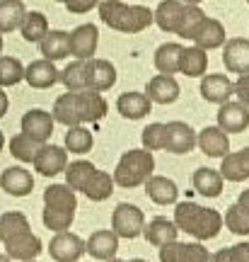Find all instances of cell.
<instances>
[{
	"label": "cell",
	"instance_id": "obj_36",
	"mask_svg": "<svg viewBox=\"0 0 249 262\" xmlns=\"http://www.w3.org/2000/svg\"><path fill=\"white\" fill-rule=\"evenodd\" d=\"M92 146H94V136L85 124H80V126H68V131H65V150L83 156L87 150H92Z\"/></svg>",
	"mask_w": 249,
	"mask_h": 262
},
{
	"label": "cell",
	"instance_id": "obj_20",
	"mask_svg": "<svg viewBox=\"0 0 249 262\" xmlns=\"http://www.w3.org/2000/svg\"><path fill=\"white\" fill-rule=\"evenodd\" d=\"M54 117L44 110H29L22 117V131L32 139H37L39 143H48L51 134H54Z\"/></svg>",
	"mask_w": 249,
	"mask_h": 262
},
{
	"label": "cell",
	"instance_id": "obj_16",
	"mask_svg": "<svg viewBox=\"0 0 249 262\" xmlns=\"http://www.w3.org/2000/svg\"><path fill=\"white\" fill-rule=\"evenodd\" d=\"M85 253H90V257L102 260V262L116 257V253H119V235L114 233L111 228L94 231V233L85 241Z\"/></svg>",
	"mask_w": 249,
	"mask_h": 262
},
{
	"label": "cell",
	"instance_id": "obj_22",
	"mask_svg": "<svg viewBox=\"0 0 249 262\" xmlns=\"http://www.w3.org/2000/svg\"><path fill=\"white\" fill-rule=\"evenodd\" d=\"M196 146L208 156V158H225L230 153V139L228 134L218 126H206V129L196 136Z\"/></svg>",
	"mask_w": 249,
	"mask_h": 262
},
{
	"label": "cell",
	"instance_id": "obj_45",
	"mask_svg": "<svg viewBox=\"0 0 249 262\" xmlns=\"http://www.w3.org/2000/svg\"><path fill=\"white\" fill-rule=\"evenodd\" d=\"M235 95H237L240 104H244V107L249 110V73L240 75V78L235 80Z\"/></svg>",
	"mask_w": 249,
	"mask_h": 262
},
{
	"label": "cell",
	"instance_id": "obj_26",
	"mask_svg": "<svg viewBox=\"0 0 249 262\" xmlns=\"http://www.w3.org/2000/svg\"><path fill=\"white\" fill-rule=\"evenodd\" d=\"M116 110L123 119H131V122H138L143 117H148L150 110H153V102L148 100L145 93H123L119 95L116 100Z\"/></svg>",
	"mask_w": 249,
	"mask_h": 262
},
{
	"label": "cell",
	"instance_id": "obj_3",
	"mask_svg": "<svg viewBox=\"0 0 249 262\" xmlns=\"http://www.w3.org/2000/svg\"><path fill=\"white\" fill-rule=\"evenodd\" d=\"M65 185L73 192H83L90 202H104L114 194V178L90 160H73L65 168Z\"/></svg>",
	"mask_w": 249,
	"mask_h": 262
},
{
	"label": "cell",
	"instance_id": "obj_38",
	"mask_svg": "<svg viewBox=\"0 0 249 262\" xmlns=\"http://www.w3.org/2000/svg\"><path fill=\"white\" fill-rule=\"evenodd\" d=\"M222 226L230 228L235 235H249V206L235 202L228 206V211L222 216Z\"/></svg>",
	"mask_w": 249,
	"mask_h": 262
},
{
	"label": "cell",
	"instance_id": "obj_11",
	"mask_svg": "<svg viewBox=\"0 0 249 262\" xmlns=\"http://www.w3.org/2000/svg\"><path fill=\"white\" fill-rule=\"evenodd\" d=\"M116 83V68L107 58H90L85 61V88L104 93Z\"/></svg>",
	"mask_w": 249,
	"mask_h": 262
},
{
	"label": "cell",
	"instance_id": "obj_47",
	"mask_svg": "<svg viewBox=\"0 0 249 262\" xmlns=\"http://www.w3.org/2000/svg\"><path fill=\"white\" fill-rule=\"evenodd\" d=\"M237 202H240V204H244V206H249V189H244V192H242Z\"/></svg>",
	"mask_w": 249,
	"mask_h": 262
},
{
	"label": "cell",
	"instance_id": "obj_24",
	"mask_svg": "<svg viewBox=\"0 0 249 262\" xmlns=\"http://www.w3.org/2000/svg\"><path fill=\"white\" fill-rule=\"evenodd\" d=\"M145 194L150 196V202H155L160 206L177 204L179 199V187L175 180L165 178V175H150L145 182Z\"/></svg>",
	"mask_w": 249,
	"mask_h": 262
},
{
	"label": "cell",
	"instance_id": "obj_2",
	"mask_svg": "<svg viewBox=\"0 0 249 262\" xmlns=\"http://www.w3.org/2000/svg\"><path fill=\"white\" fill-rule=\"evenodd\" d=\"M109 110L107 100L97 90H78V93H63L54 104V122L63 126H80L87 122H99Z\"/></svg>",
	"mask_w": 249,
	"mask_h": 262
},
{
	"label": "cell",
	"instance_id": "obj_25",
	"mask_svg": "<svg viewBox=\"0 0 249 262\" xmlns=\"http://www.w3.org/2000/svg\"><path fill=\"white\" fill-rule=\"evenodd\" d=\"M191 41H194L198 49H203V51L218 49V47H222V44H225V27H222L218 19L203 17V22L196 27Z\"/></svg>",
	"mask_w": 249,
	"mask_h": 262
},
{
	"label": "cell",
	"instance_id": "obj_18",
	"mask_svg": "<svg viewBox=\"0 0 249 262\" xmlns=\"http://www.w3.org/2000/svg\"><path fill=\"white\" fill-rule=\"evenodd\" d=\"M196 148V131L189 126L186 122H169L167 124V143L165 150L175 153V156H182V153H189V150Z\"/></svg>",
	"mask_w": 249,
	"mask_h": 262
},
{
	"label": "cell",
	"instance_id": "obj_6",
	"mask_svg": "<svg viewBox=\"0 0 249 262\" xmlns=\"http://www.w3.org/2000/svg\"><path fill=\"white\" fill-rule=\"evenodd\" d=\"M75 209H78V196L68 185H51L44 189L41 221L48 231H54V233L68 231L75 221Z\"/></svg>",
	"mask_w": 249,
	"mask_h": 262
},
{
	"label": "cell",
	"instance_id": "obj_34",
	"mask_svg": "<svg viewBox=\"0 0 249 262\" xmlns=\"http://www.w3.org/2000/svg\"><path fill=\"white\" fill-rule=\"evenodd\" d=\"M194 189L201 196H220L222 192V175L213 168H198L194 172Z\"/></svg>",
	"mask_w": 249,
	"mask_h": 262
},
{
	"label": "cell",
	"instance_id": "obj_19",
	"mask_svg": "<svg viewBox=\"0 0 249 262\" xmlns=\"http://www.w3.org/2000/svg\"><path fill=\"white\" fill-rule=\"evenodd\" d=\"M0 187L12 196H27L29 192L34 189V178H32V172H29L27 168L10 165V168H5L3 175H0Z\"/></svg>",
	"mask_w": 249,
	"mask_h": 262
},
{
	"label": "cell",
	"instance_id": "obj_28",
	"mask_svg": "<svg viewBox=\"0 0 249 262\" xmlns=\"http://www.w3.org/2000/svg\"><path fill=\"white\" fill-rule=\"evenodd\" d=\"M184 8L186 5L179 3V0H162L153 12V19L162 32H175L177 34V29L182 25V17H184Z\"/></svg>",
	"mask_w": 249,
	"mask_h": 262
},
{
	"label": "cell",
	"instance_id": "obj_10",
	"mask_svg": "<svg viewBox=\"0 0 249 262\" xmlns=\"http://www.w3.org/2000/svg\"><path fill=\"white\" fill-rule=\"evenodd\" d=\"M48 255L56 262H78L85 255V241L78 233L70 231H61L51 238L48 245Z\"/></svg>",
	"mask_w": 249,
	"mask_h": 262
},
{
	"label": "cell",
	"instance_id": "obj_48",
	"mask_svg": "<svg viewBox=\"0 0 249 262\" xmlns=\"http://www.w3.org/2000/svg\"><path fill=\"white\" fill-rule=\"evenodd\" d=\"M107 262H148V260H143V257H133V260H119V257H111V260Z\"/></svg>",
	"mask_w": 249,
	"mask_h": 262
},
{
	"label": "cell",
	"instance_id": "obj_5",
	"mask_svg": "<svg viewBox=\"0 0 249 262\" xmlns=\"http://www.w3.org/2000/svg\"><path fill=\"white\" fill-rule=\"evenodd\" d=\"M97 8H99L102 22L123 34H138L155 22L153 10L145 5H126L121 0H99Z\"/></svg>",
	"mask_w": 249,
	"mask_h": 262
},
{
	"label": "cell",
	"instance_id": "obj_37",
	"mask_svg": "<svg viewBox=\"0 0 249 262\" xmlns=\"http://www.w3.org/2000/svg\"><path fill=\"white\" fill-rule=\"evenodd\" d=\"M39 148H41V143H39L37 139L27 136L24 131H19V134H15V136L10 139V153H12L19 163H32V160L37 158Z\"/></svg>",
	"mask_w": 249,
	"mask_h": 262
},
{
	"label": "cell",
	"instance_id": "obj_8",
	"mask_svg": "<svg viewBox=\"0 0 249 262\" xmlns=\"http://www.w3.org/2000/svg\"><path fill=\"white\" fill-rule=\"evenodd\" d=\"M143 228H145V214L136 204L121 202L114 209V214H111V231L119 235V238L133 241V238L143 235Z\"/></svg>",
	"mask_w": 249,
	"mask_h": 262
},
{
	"label": "cell",
	"instance_id": "obj_52",
	"mask_svg": "<svg viewBox=\"0 0 249 262\" xmlns=\"http://www.w3.org/2000/svg\"><path fill=\"white\" fill-rule=\"evenodd\" d=\"M0 56H3V34H0Z\"/></svg>",
	"mask_w": 249,
	"mask_h": 262
},
{
	"label": "cell",
	"instance_id": "obj_56",
	"mask_svg": "<svg viewBox=\"0 0 249 262\" xmlns=\"http://www.w3.org/2000/svg\"><path fill=\"white\" fill-rule=\"evenodd\" d=\"M247 3H249V0H247Z\"/></svg>",
	"mask_w": 249,
	"mask_h": 262
},
{
	"label": "cell",
	"instance_id": "obj_15",
	"mask_svg": "<svg viewBox=\"0 0 249 262\" xmlns=\"http://www.w3.org/2000/svg\"><path fill=\"white\" fill-rule=\"evenodd\" d=\"M222 63L228 73L247 75L249 73V39H228L222 49Z\"/></svg>",
	"mask_w": 249,
	"mask_h": 262
},
{
	"label": "cell",
	"instance_id": "obj_9",
	"mask_svg": "<svg viewBox=\"0 0 249 262\" xmlns=\"http://www.w3.org/2000/svg\"><path fill=\"white\" fill-rule=\"evenodd\" d=\"M97 44H99V32H97L94 25H80V27H75L73 32H68V51H70V56H75L78 61H90V58H94Z\"/></svg>",
	"mask_w": 249,
	"mask_h": 262
},
{
	"label": "cell",
	"instance_id": "obj_51",
	"mask_svg": "<svg viewBox=\"0 0 249 262\" xmlns=\"http://www.w3.org/2000/svg\"><path fill=\"white\" fill-rule=\"evenodd\" d=\"M3 146H5V136H3V131H0V150H3Z\"/></svg>",
	"mask_w": 249,
	"mask_h": 262
},
{
	"label": "cell",
	"instance_id": "obj_42",
	"mask_svg": "<svg viewBox=\"0 0 249 262\" xmlns=\"http://www.w3.org/2000/svg\"><path fill=\"white\" fill-rule=\"evenodd\" d=\"M203 10L198 8V5H186L184 8V17H182V25H179V29H177V34L182 39H191L194 37L196 27L203 22Z\"/></svg>",
	"mask_w": 249,
	"mask_h": 262
},
{
	"label": "cell",
	"instance_id": "obj_21",
	"mask_svg": "<svg viewBox=\"0 0 249 262\" xmlns=\"http://www.w3.org/2000/svg\"><path fill=\"white\" fill-rule=\"evenodd\" d=\"M58 68H56L51 61L46 58H39V61H32V63L24 68V80H27L29 88L34 90H46V88H54L58 83Z\"/></svg>",
	"mask_w": 249,
	"mask_h": 262
},
{
	"label": "cell",
	"instance_id": "obj_14",
	"mask_svg": "<svg viewBox=\"0 0 249 262\" xmlns=\"http://www.w3.org/2000/svg\"><path fill=\"white\" fill-rule=\"evenodd\" d=\"M198 90H201V97L206 102L225 104L230 102V97L235 95V83L228 78V73H211L203 75Z\"/></svg>",
	"mask_w": 249,
	"mask_h": 262
},
{
	"label": "cell",
	"instance_id": "obj_54",
	"mask_svg": "<svg viewBox=\"0 0 249 262\" xmlns=\"http://www.w3.org/2000/svg\"><path fill=\"white\" fill-rule=\"evenodd\" d=\"M27 262H39V260H27Z\"/></svg>",
	"mask_w": 249,
	"mask_h": 262
},
{
	"label": "cell",
	"instance_id": "obj_49",
	"mask_svg": "<svg viewBox=\"0 0 249 262\" xmlns=\"http://www.w3.org/2000/svg\"><path fill=\"white\" fill-rule=\"evenodd\" d=\"M179 3H184V5H198V3H203V0H179Z\"/></svg>",
	"mask_w": 249,
	"mask_h": 262
},
{
	"label": "cell",
	"instance_id": "obj_30",
	"mask_svg": "<svg viewBox=\"0 0 249 262\" xmlns=\"http://www.w3.org/2000/svg\"><path fill=\"white\" fill-rule=\"evenodd\" d=\"M39 51L41 56L56 63V61H63L70 51H68V32L63 29H48V34L39 41Z\"/></svg>",
	"mask_w": 249,
	"mask_h": 262
},
{
	"label": "cell",
	"instance_id": "obj_23",
	"mask_svg": "<svg viewBox=\"0 0 249 262\" xmlns=\"http://www.w3.org/2000/svg\"><path fill=\"white\" fill-rule=\"evenodd\" d=\"M145 95H148L150 102H155V104H172L179 97V83L175 80V75L157 73L155 78H150L148 88H145Z\"/></svg>",
	"mask_w": 249,
	"mask_h": 262
},
{
	"label": "cell",
	"instance_id": "obj_29",
	"mask_svg": "<svg viewBox=\"0 0 249 262\" xmlns=\"http://www.w3.org/2000/svg\"><path fill=\"white\" fill-rule=\"evenodd\" d=\"M143 235H145V241H148L150 245L162 248V245L177 241L179 228L175 226V221H169V219H165V216H155V219L143 228Z\"/></svg>",
	"mask_w": 249,
	"mask_h": 262
},
{
	"label": "cell",
	"instance_id": "obj_46",
	"mask_svg": "<svg viewBox=\"0 0 249 262\" xmlns=\"http://www.w3.org/2000/svg\"><path fill=\"white\" fill-rule=\"evenodd\" d=\"M8 107H10V100H8V95H5V90L0 88V119L8 114Z\"/></svg>",
	"mask_w": 249,
	"mask_h": 262
},
{
	"label": "cell",
	"instance_id": "obj_27",
	"mask_svg": "<svg viewBox=\"0 0 249 262\" xmlns=\"http://www.w3.org/2000/svg\"><path fill=\"white\" fill-rule=\"evenodd\" d=\"M220 160L222 163L218 172L222 175V180H228V182H244V180H249V148L228 153Z\"/></svg>",
	"mask_w": 249,
	"mask_h": 262
},
{
	"label": "cell",
	"instance_id": "obj_12",
	"mask_svg": "<svg viewBox=\"0 0 249 262\" xmlns=\"http://www.w3.org/2000/svg\"><path fill=\"white\" fill-rule=\"evenodd\" d=\"M32 165L39 175L44 178H54L58 172H65L68 168V150L61 148V146H54V143H41L37 158L32 160Z\"/></svg>",
	"mask_w": 249,
	"mask_h": 262
},
{
	"label": "cell",
	"instance_id": "obj_7",
	"mask_svg": "<svg viewBox=\"0 0 249 262\" xmlns=\"http://www.w3.org/2000/svg\"><path fill=\"white\" fill-rule=\"evenodd\" d=\"M155 170V158H153V150L145 148H133L126 150L119 158L116 168H114V185L123 189H133L145 185L148 178Z\"/></svg>",
	"mask_w": 249,
	"mask_h": 262
},
{
	"label": "cell",
	"instance_id": "obj_39",
	"mask_svg": "<svg viewBox=\"0 0 249 262\" xmlns=\"http://www.w3.org/2000/svg\"><path fill=\"white\" fill-rule=\"evenodd\" d=\"M58 83H63V88L68 93H78V90H87L85 88V61L75 58L73 63H68L58 73Z\"/></svg>",
	"mask_w": 249,
	"mask_h": 262
},
{
	"label": "cell",
	"instance_id": "obj_53",
	"mask_svg": "<svg viewBox=\"0 0 249 262\" xmlns=\"http://www.w3.org/2000/svg\"><path fill=\"white\" fill-rule=\"evenodd\" d=\"M56 3H65V0H56Z\"/></svg>",
	"mask_w": 249,
	"mask_h": 262
},
{
	"label": "cell",
	"instance_id": "obj_31",
	"mask_svg": "<svg viewBox=\"0 0 249 262\" xmlns=\"http://www.w3.org/2000/svg\"><path fill=\"white\" fill-rule=\"evenodd\" d=\"M206 68H208V54L198 47H189L182 51V58H179V73L189 75V78H201L206 75Z\"/></svg>",
	"mask_w": 249,
	"mask_h": 262
},
{
	"label": "cell",
	"instance_id": "obj_50",
	"mask_svg": "<svg viewBox=\"0 0 249 262\" xmlns=\"http://www.w3.org/2000/svg\"><path fill=\"white\" fill-rule=\"evenodd\" d=\"M0 262H12V260H10V257H8L5 253H0Z\"/></svg>",
	"mask_w": 249,
	"mask_h": 262
},
{
	"label": "cell",
	"instance_id": "obj_43",
	"mask_svg": "<svg viewBox=\"0 0 249 262\" xmlns=\"http://www.w3.org/2000/svg\"><path fill=\"white\" fill-rule=\"evenodd\" d=\"M211 262H249V243H237L211 255Z\"/></svg>",
	"mask_w": 249,
	"mask_h": 262
},
{
	"label": "cell",
	"instance_id": "obj_41",
	"mask_svg": "<svg viewBox=\"0 0 249 262\" xmlns=\"http://www.w3.org/2000/svg\"><path fill=\"white\" fill-rule=\"evenodd\" d=\"M140 139H143V148L145 150H162L167 143V124H148L140 134Z\"/></svg>",
	"mask_w": 249,
	"mask_h": 262
},
{
	"label": "cell",
	"instance_id": "obj_1",
	"mask_svg": "<svg viewBox=\"0 0 249 262\" xmlns=\"http://www.w3.org/2000/svg\"><path fill=\"white\" fill-rule=\"evenodd\" d=\"M0 243L5 248V255L10 260L27 262L37 260L44 245L39 235L32 233L29 219L22 211H5L0 214Z\"/></svg>",
	"mask_w": 249,
	"mask_h": 262
},
{
	"label": "cell",
	"instance_id": "obj_33",
	"mask_svg": "<svg viewBox=\"0 0 249 262\" xmlns=\"http://www.w3.org/2000/svg\"><path fill=\"white\" fill-rule=\"evenodd\" d=\"M19 32H22V39L29 41V44H39L41 39L48 34V19L44 12H27L22 25H19Z\"/></svg>",
	"mask_w": 249,
	"mask_h": 262
},
{
	"label": "cell",
	"instance_id": "obj_32",
	"mask_svg": "<svg viewBox=\"0 0 249 262\" xmlns=\"http://www.w3.org/2000/svg\"><path fill=\"white\" fill-rule=\"evenodd\" d=\"M182 51H184V47L177 44V41H167V44H162V47H157L155 68L165 75L179 73V58H182Z\"/></svg>",
	"mask_w": 249,
	"mask_h": 262
},
{
	"label": "cell",
	"instance_id": "obj_13",
	"mask_svg": "<svg viewBox=\"0 0 249 262\" xmlns=\"http://www.w3.org/2000/svg\"><path fill=\"white\" fill-rule=\"evenodd\" d=\"M160 262H211V253L198 241L196 243L172 241L160 248Z\"/></svg>",
	"mask_w": 249,
	"mask_h": 262
},
{
	"label": "cell",
	"instance_id": "obj_55",
	"mask_svg": "<svg viewBox=\"0 0 249 262\" xmlns=\"http://www.w3.org/2000/svg\"><path fill=\"white\" fill-rule=\"evenodd\" d=\"M0 3H5V0H0Z\"/></svg>",
	"mask_w": 249,
	"mask_h": 262
},
{
	"label": "cell",
	"instance_id": "obj_35",
	"mask_svg": "<svg viewBox=\"0 0 249 262\" xmlns=\"http://www.w3.org/2000/svg\"><path fill=\"white\" fill-rule=\"evenodd\" d=\"M24 15H27V8H24L22 0H5V3H0V34L19 29Z\"/></svg>",
	"mask_w": 249,
	"mask_h": 262
},
{
	"label": "cell",
	"instance_id": "obj_4",
	"mask_svg": "<svg viewBox=\"0 0 249 262\" xmlns=\"http://www.w3.org/2000/svg\"><path fill=\"white\" fill-rule=\"evenodd\" d=\"M175 226L201 243L220 233L222 216L220 211L208 209V206H198L194 202H179L175 209Z\"/></svg>",
	"mask_w": 249,
	"mask_h": 262
},
{
	"label": "cell",
	"instance_id": "obj_44",
	"mask_svg": "<svg viewBox=\"0 0 249 262\" xmlns=\"http://www.w3.org/2000/svg\"><path fill=\"white\" fill-rule=\"evenodd\" d=\"M68 12H73V15H85V12H90L92 8L99 5V0H65L63 3Z\"/></svg>",
	"mask_w": 249,
	"mask_h": 262
},
{
	"label": "cell",
	"instance_id": "obj_17",
	"mask_svg": "<svg viewBox=\"0 0 249 262\" xmlns=\"http://www.w3.org/2000/svg\"><path fill=\"white\" fill-rule=\"evenodd\" d=\"M218 129L225 134H242L249 126V110L240 102H225L218 110Z\"/></svg>",
	"mask_w": 249,
	"mask_h": 262
},
{
	"label": "cell",
	"instance_id": "obj_40",
	"mask_svg": "<svg viewBox=\"0 0 249 262\" xmlns=\"http://www.w3.org/2000/svg\"><path fill=\"white\" fill-rule=\"evenodd\" d=\"M24 80V66L15 56H0V88H12Z\"/></svg>",
	"mask_w": 249,
	"mask_h": 262
}]
</instances>
